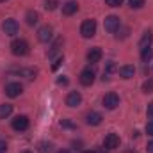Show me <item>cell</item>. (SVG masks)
Here are the masks:
<instances>
[{"label": "cell", "mask_w": 153, "mask_h": 153, "mask_svg": "<svg viewBox=\"0 0 153 153\" xmlns=\"http://www.w3.org/2000/svg\"><path fill=\"white\" fill-rule=\"evenodd\" d=\"M57 153H70V152H68V150H59Z\"/></svg>", "instance_id": "836d02e7"}, {"label": "cell", "mask_w": 153, "mask_h": 153, "mask_svg": "<svg viewBox=\"0 0 153 153\" xmlns=\"http://www.w3.org/2000/svg\"><path fill=\"white\" fill-rule=\"evenodd\" d=\"M152 57H153L152 46H148V48H143V50H141V59H143V62H148Z\"/></svg>", "instance_id": "44dd1931"}, {"label": "cell", "mask_w": 153, "mask_h": 153, "mask_svg": "<svg viewBox=\"0 0 153 153\" xmlns=\"http://www.w3.org/2000/svg\"><path fill=\"white\" fill-rule=\"evenodd\" d=\"M112 71H116V64L111 61V62H107V66H105V71H103V80H105V78H109V75H111Z\"/></svg>", "instance_id": "7402d4cb"}, {"label": "cell", "mask_w": 153, "mask_h": 153, "mask_svg": "<svg viewBox=\"0 0 153 153\" xmlns=\"http://www.w3.org/2000/svg\"><path fill=\"white\" fill-rule=\"evenodd\" d=\"M123 4V0H107V5H111V7H119Z\"/></svg>", "instance_id": "4316f807"}, {"label": "cell", "mask_w": 153, "mask_h": 153, "mask_svg": "<svg viewBox=\"0 0 153 153\" xmlns=\"http://www.w3.org/2000/svg\"><path fill=\"white\" fill-rule=\"evenodd\" d=\"M57 7V0H45V9L46 11H53Z\"/></svg>", "instance_id": "cb8c5ba5"}, {"label": "cell", "mask_w": 153, "mask_h": 153, "mask_svg": "<svg viewBox=\"0 0 153 153\" xmlns=\"http://www.w3.org/2000/svg\"><path fill=\"white\" fill-rule=\"evenodd\" d=\"M117 71H119V76H121V78H126V80L135 75V68H134L132 64H125V66H121Z\"/></svg>", "instance_id": "4fadbf2b"}, {"label": "cell", "mask_w": 153, "mask_h": 153, "mask_svg": "<svg viewBox=\"0 0 153 153\" xmlns=\"http://www.w3.org/2000/svg\"><path fill=\"white\" fill-rule=\"evenodd\" d=\"M152 41H153V32H152V30H146V32H144V36L141 38V41H139V48L143 50V48L152 46Z\"/></svg>", "instance_id": "9a60e30c"}, {"label": "cell", "mask_w": 153, "mask_h": 153, "mask_svg": "<svg viewBox=\"0 0 153 153\" xmlns=\"http://www.w3.org/2000/svg\"><path fill=\"white\" fill-rule=\"evenodd\" d=\"M13 128H14L16 132L27 130V128H29V117H27V116H16V117L13 119Z\"/></svg>", "instance_id": "ba28073f"}, {"label": "cell", "mask_w": 153, "mask_h": 153, "mask_svg": "<svg viewBox=\"0 0 153 153\" xmlns=\"http://www.w3.org/2000/svg\"><path fill=\"white\" fill-rule=\"evenodd\" d=\"M84 153H94V152L93 150H87V152H84Z\"/></svg>", "instance_id": "e575fe53"}, {"label": "cell", "mask_w": 153, "mask_h": 153, "mask_svg": "<svg viewBox=\"0 0 153 153\" xmlns=\"http://www.w3.org/2000/svg\"><path fill=\"white\" fill-rule=\"evenodd\" d=\"M57 84L59 85H68V78L66 76H61V78H57Z\"/></svg>", "instance_id": "f546056e"}, {"label": "cell", "mask_w": 153, "mask_h": 153, "mask_svg": "<svg viewBox=\"0 0 153 153\" xmlns=\"http://www.w3.org/2000/svg\"><path fill=\"white\" fill-rule=\"evenodd\" d=\"M148 152H153V141L152 143H148Z\"/></svg>", "instance_id": "d6a6232c"}, {"label": "cell", "mask_w": 153, "mask_h": 153, "mask_svg": "<svg viewBox=\"0 0 153 153\" xmlns=\"http://www.w3.org/2000/svg\"><path fill=\"white\" fill-rule=\"evenodd\" d=\"M102 48H98V46H94V48H91L89 52H87V61L89 62H100V59H102Z\"/></svg>", "instance_id": "5bb4252c"}, {"label": "cell", "mask_w": 153, "mask_h": 153, "mask_svg": "<svg viewBox=\"0 0 153 153\" xmlns=\"http://www.w3.org/2000/svg\"><path fill=\"white\" fill-rule=\"evenodd\" d=\"M82 103V94L78 91H71L68 96H66V105L68 107H78Z\"/></svg>", "instance_id": "8fae6325"}, {"label": "cell", "mask_w": 153, "mask_h": 153, "mask_svg": "<svg viewBox=\"0 0 153 153\" xmlns=\"http://www.w3.org/2000/svg\"><path fill=\"white\" fill-rule=\"evenodd\" d=\"M39 152L41 153H50V144H48V146H46V144H41V146H39Z\"/></svg>", "instance_id": "f1b7e54d"}, {"label": "cell", "mask_w": 153, "mask_h": 153, "mask_svg": "<svg viewBox=\"0 0 153 153\" xmlns=\"http://www.w3.org/2000/svg\"><path fill=\"white\" fill-rule=\"evenodd\" d=\"M22 153H30V152H22Z\"/></svg>", "instance_id": "8d00e7d4"}, {"label": "cell", "mask_w": 153, "mask_h": 153, "mask_svg": "<svg viewBox=\"0 0 153 153\" xmlns=\"http://www.w3.org/2000/svg\"><path fill=\"white\" fill-rule=\"evenodd\" d=\"M61 45H62V38H57V39H55V43L52 45L50 52H48V57H50V59H53V57H55V53L61 50Z\"/></svg>", "instance_id": "d6986e66"}, {"label": "cell", "mask_w": 153, "mask_h": 153, "mask_svg": "<svg viewBox=\"0 0 153 153\" xmlns=\"http://www.w3.org/2000/svg\"><path fill=\"white\" fill-rule=\"evenodd\" d=\"M80 34H82V38H85V39L93 38L96 34V22L94 20H85L82 23V27H80Z\"/></svg>", "instance_id": "7a4b0ae2"}, {"label": "cell", "mask_w": 153, "mask_h": 153, "mask_svg": "<svg viewBox=\"0 0 153 153\" xmlns=\"http://www.w3.org/2000/svg\"><path fill=\"white\" fill-rule=\"evenodd\" d=\"M52 38H53V29L50 25H43L38 30V39L41 43H48V41H52Z\"/></svg>", "instance_id": "52a82bcc"}, {"label": "cell", "mask_w": 153, "mask_h": 153, "mask_svg": "<svg viewBox=\"0 0 153 153\" xmlns=\"http://www.w3.org/2000/svg\"><path fill=\"white\" fill-rule=\"evenodd\" d=\"M61 126H64V128H75V125H73L70 119H62V121H61Z\"/></svg>", "instance_id": "484cf974"}, {"label": "cell", "mask_w": 153, "mask_h": 153, "mask_svg": "<svg viewBox=\"0 0 153 153\" xmlns=\"http://www.w3.org/2000/svg\"><path fill=\"white\" fill-rule=\"evenodd\" d=\"M146 134L153 137V119L152 121H148V125H146Z\"/></svg>", "instance_id": "83f0119b"}, {"label": "cell", "mask_w": 153, "mask_h": 153, "mask_svg": "<svg viewBox=\"0 0 153 153\" xmlns=\"http://www.w3.org/2000/svg\"><path fill=\"white\" fill-rule=\"evenodd\" d=\"M102 119H103V117H102L100 112H89L85 121H87V125H91V126H98V125L102 123Z\"/></svg>", "instance_id": "2e32d148"}, {"label": "cell", "mask_w": 153, "mask_h": 153, "mask_svg": "<svg viewBox=\"0 0 153 153\" xmlns=\"http://www.w3.org/2000/svg\"><path fill=\"white\" fill-rule=\"evenodd\" d=\"M11 114H13V105L2 103V105H0V119H5V117H9Z\"/></svg>", "instance_id": "ac0fdd59"}, {"label": "cell", "mask_w": 153, "mask_h": 153, "mask_svg": "<svg viewBox=\"0 0 153 153\" xmlns=\"http://www.w3.org/2000/svg\"><path fill=\"white\" fill-rule=\"evenodd\" d=\"M25 20H27V23H29V25H36V23L39 22V14L36 13V11H27Z\"/></svg>", "instance_id": "ffe728a7"}, {"label": "cell", "mask_w": 153, "mask_h": 153, "mask_svg": "<svg viewBox=\"0 0 153 153\" xmlns=\"http://www.w3.org/2000/svg\"><path fill=\"white\" fill-rule=\"evenodd\" d=\"M7 152V144H5V141H0V153H5Z\"/></svg>", "instance_id": "1f68e13d"}, {"label": "cell", "mask_w": 153, "mask_h": 153, "mask_svg": "<svg viewBox=\"0 0 153 153\" xmlns=\"http://www.w3.org/2000/svg\"><path fill=\"white\" fill-rule=\"evenodd\" d=\"M144 2H146V0H128L130 7H134V9H141V7L144 5Z\"/></svg>", "instance_id": "d4e9b609"}, {"label": "cell", "mask_w": 153, "mask_h": 153, "mask_svg": "<svg viewBox=\"0 0 153 153\" xmlns=\"http://www.w3.org/2000/svg\"><path fill=\"white\" fill-rule=\"evenodd\" d=\"M143 91H144V93H153V78H148V80L143 84Z\"/></svg>", "instance_id": "603a6c76"}, {"label": "cell", "mask_w": 153, "mask_h": 153, "mask_svg": "<svg viewBox=\"0 0 153 153\" xmlns=\"http://www.w3.org/2000/svg\"><path fill=\"white\" fill-rule=\"evenodd\" d=\"M146 112H148V117H152L153 119V102L148 103V111H146Z\"/></svg>", "instance_id": "4dcf8cb0"}, {"label": "cell", "mask_w": 153, "mask_h": 153, "mask_svg": "<svg viewBox=\"0 0 153 153\" xmlns=\"http://www.w3.org/2000/svg\"><path fill=\"white\" fill-rule=\"evenodd\" d=\"M4 2H7V0H0V4H4Z\"/></svg>", "instance_id": "d590c367"}, {"label": "cell", "mask_w": 153, "mask_h": 153, "mask_svg": "<svg viewBox=\"0 0 153 153\" xmlns=\"http://www.w3.org/2000/svg\"><path fill=\"white\" fill-rule=\"evenodd\" d=\"M119 105V96L116 93H107L103 96V107L109 109V111H114L116 107Z\"/></svg>", "instance_id": "5b68a950"}, {"label": "cell", "mask_w": 153, "mask_h": 153, "mask_svg": "<svg viewBox=\"0 0 153 153\" xmlns=\"http://www.w3.org/2000/svg\"><path fill=\"white\" fill-rule=\"evenodd\" d=\"M18 73L22 76H25V78H29V80H32V78H36V75H38V70H34V68H20Z\"/></svg>", "instance_id": "e0dca14e"}, {"label": "cell", "mask_w": 153, "mask_h": 153, "mask_svg": "<svg viewBox=\"0 0 153 153\" xmlns=\"http://www.w3.org/2000/svg\"><path fill=\"white\" fill-rule=\"evenodd\" d=\"M11 52L18 57H23V55L29 53V43L25 39H14L11 43Z\"/></svg>", "instance_id": "6da1fadb"}, {"label": "cell", "mask_w": 153, "mask_h": 153, "mask_svg": "<svg viewBox=\"0 0 153 153\" xmlns=\"http://www.w3.org/2000/svg\"><path fill=\"white\" fill-rule=\"evenodd\" d=\"M22 91H23V87H22L20 82H11V84L5 85V94H7L9 98H16V96H20Z\"/></svg>", "instance_id": "8992f818"}, {"label": "cell", "mask_w": 153, "mask_h": 153, "mask_svg": "<svg viewBox=\"0 0 153 153\" xmlns=\"http://www.w3.org/2000/svg\"><path fill=\"white\" fill-rule=\"evenodd\" d=\"M103 27H105V30H107V32L114 34V32L119 30V27H121V20H119L117 16H114V14H111V16H107V18H105Z\"/></svg>", "instance_id": "3957f363"}, {"label": "cell", "mask_w": 153, "mask_h": 153, "mask_svg": "<svg viewBox=\"0 0 153 153\" xmlns=\"http://www.w3.org/2000/svg\"><path fill=\"white\" fill-rule=\"evenodd\" d=\"M94 78H96L94 70H93V68H85V70L80 73V84H82V85H91V84L94 82Z\"/></svg>", "instance_id": "9c48e42d"}, {"label": "cell", "mask_w": 153, "mask_h": 153, "mask_svg": "<svg viewBox=\"0 0 153 153\" xmlns=\"http://www.w3.org/2000/svg\"><path fill=\"white\" fill-rule=\"evenodd\" d=\"M76 11H78V4L75 0H70V2H66L62 5V14L64 16H71V14H75Z\"/></svg>", "instance_id": "7c38bea8"}, {"label": "cell", "mask_w": 153, "mask_h": 153, "mask_svg": "<svg viewBox=\"0 0 153 153\" xmlns=\"http://www.w3.org/2000/svg\"><path fill=\"white\" fill-rule=\"evenodd\" d=\"M18 22L16 20H13V18H7V20H4V23H2V30L5 32V36H16L18 34Z\"/></svg>", "instance_id": "277c9868"}, {"label": "cell", "mask_w": 153, "mask_h": 153, "mask_svg": "<svg viewBox=\"0 0 153 153\" xmlns=\"http://www.w3.org/2000/svg\"><path fill=\"white\" fill-rule=\"evenodd\" d=\"M103 146L107 150H116L119 146V135L117 134H107L103 139Z\"/></svg>", "instance_id": "30bf717a"}]
</instances>
